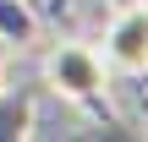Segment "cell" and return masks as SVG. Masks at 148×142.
Here are the masks:
<instances>
[{
    "mask_svg": "<svg viewBox=\"0 0 148 142\" xmlns=\"http://www.w3.org/2000/svg\"><path fill=\"white\" fill-rule=\"evenodd\" d=\"M143 5H148V0H143Z\"/></svg>",
    "mask_w": 148,
    "mask_h": 142,
    "instance_id": "obj_6",
    "label": "cell"
},
{
    "mask_svg": "<svg viewBox=\"0 0 148 142\" xmlns=\"http://www.w3.org/2000/svg\"><path fill=\"white\" fill-rule=\"evenodd\" d=\"M33 120H38V99L22 88H0V142H22V137H33Z\"/></svg>",
    "mask_w": 148,
    "mask_h": 142,
    "instance_id": "obj_3",
    "label": "cell"
},
{
    "mask_svg": "<svg viewBox=\"0 0 148 142\" xmlns=\"http://www.w3.org/2000/svg\"><path fill=\"white\" fill-rule=\"evenodd\" d=\"M38 5L33 0H0V44L5 49H22V44H33L38 38Z\"/></svg>",
    "mask_w": 148,
    "mask_h": 142,
    "instance_id": "obj_4",
    "label": "cell"
},
{
    "mask_svg": "<svg viewBox=\"0 0 148 142\" xmlns=\"http://www.w3.org/2000/svg\"><path fill=\"white\" fill-rule=\"evenodd\" d=\"M5 55H11V49H5V44H0V60H5Z\"/></svg>",
    "mask_w": 148,
    "mask_h": 142,
    "instance_id": "obj_5",
    "label": "cell"
},
{
    "mask_svg": "<svg viewBox=\"0 0 148 142\" xmlns=\"http://www.w3.org/2000/svg\"><path fill=\"white\" fill-rule=\"evenodd\" d=\"M44 88L60 93L66 104H77V109L110 120L115 137H132V131L115 120V109H110V66H104V55H99L93 44H77V38L55 44V49L44 55Z\"/></svg>",
    "mask_w": 148,
    "mask_h": 142,
    "instance_id": "obj_1",
    "label": "cell"
},
{
    "mask_svg": "<svg viewBox=\"0 0 148 142\" xmlns=\"http://www.w3.org/2000/svg\"><path fill=\"white\" fill-rule=\"evenodd\" d=\"M104 66H115L126 77L148 71V5L143 0H126L110 16V27H104Z\"/></svg>",
    "mask_w": 148,
    "mask_h": 142,
    "instance_id": "obj_2",
    "label": "cell"
}]
</instances>
